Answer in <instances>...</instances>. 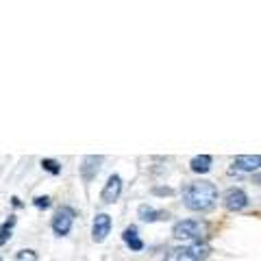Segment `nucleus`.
<instances>
[{
	"label": "nucleus",
	"mask_w": 261,
	"mask_h": 261,
	"mask_svg": "<svg viewBox=\"0 0 261 261\" xmlns=\"http://www.w3.org/2000/svg\"><path fill=\"white\" fill-rule=\"evenodd\" d=\"M218 200V187L211 181H194L183 190V205L190 211H209Z\"/></svg>",
	"instance_id": "nucleus-1"
},
{
	"label": "nucleus",
	"mask_w": 261,
	"mask_h": 261,
	"mask_svg": "<svg viewBox=\"0 0 261 261\" xmlns=\"http://www.w3.org/2000/svg\"><path fill=\"white\" fill-rule=\"evenodd\" d=\"M209 224L202 220H181L172 226V235L183 242H202L207 238Z\"/></svg>",
	"instance_id": "nucleus-2"
},
{
	"label": "nucleus",
	"mask_w": 261,
	"mask_h": 261,
	"mask_svg": "<svg viewBox=\"0 0 261 261\" xmlns=\"http://www.w3.org/2000/svg\"><path fill=\"white\" fill-rule=\"evenodd\" d=\"M74 218H76V211L72 209L70 205H61L59 209L55 211V216H53V233L55 235H59V238H65L70 231H72V224H74Z\"/></svg>",
	"instance_id": "nucleus-3"
},
{
	"label": "nucleus",
	"mask_w": 261,
	"mask_h": 261,
	"mask_svg": "<svg viewBox=\"0 0 261 261\" xmlns=\"http://www.w3.org/2000/svg\"><path fill=\"white\" fill-rule=\"evenodd\" d=\"M261 168V154H240V157L233 159V166H231V174H250V172H257Z\"/></svg>",
	"instance_id": "nucleus-4"
},
{
	"label": "nucleus",
	"mask_w": 261,
	"mask_h": 261,
	"mask_svg": "<svg viewBox=\"0 0 261 261\" xmlns=\"http://www.w3.org/2000/svg\"><path fill=\"white\" fill-rule=\"evenodd\" d=\"M224 207L228 211H242L248 207V194L240 190V187H231L224 194Z\"/></svg>",
	"instance_id": "nucleus-5"
},
{
	"label": "nucleus",
	"mask_w": 261,
	"mask_h": 261,
	"mask_svg": "<svg viewBox=\"0 0 261 261\" xmlns=\"http://www.w3.org/2000/svg\"><path fill=\"white\" fill-rule=\"evenodd\" d=\"M111 233V216L109 214H96L92 224V240L96 244H102Z\"/></svg>",
	"instance_id": "nucleus-6"
},
{
	"label": "nucleus",
	"mask_w": 261,
	"mask_h": 261,
	"mask_svg": "<svg viewBox=\"0 0 261 261\" xmlns=\"http://www.w3.org/2000/svg\"><path fill=\"white\" fill-rule=\"evenodd\" d=\"M100 163H102V157L100 154H87V157H83V161H81V178H83L85 183L94 181L96 174L100 172Z\"/></svg>",
	"instance_id": "nucleus-7"
},
{
	"label": "nucleus",
	"mask_w": 261,
	"mask_h": 261,
	"mask_svg": "<svg viewBox=\"0 0 261 261\" xmlns=\"http://www.w3.org/2000/svg\"><path fill=\"white\" fill-rule=\"evenodd\" d=\"M120 194H122V178L118 174H111L100 192V200L105 205H111V202H116L120 198Z\"/></svg>",
	"instance_id": "nucleus-8"
},
{
	"label": "nucleus",
	"mask_w": 261,
	"mask_h": 261,
	"mask_svg": "<svg viewBox=\"0 0 261 261\" xmlns=\"http://www.w3.org/2000/svg\"><path fill=\"white\" fill-rule=\"evenodd\" d=\"M137 216H140V220H144V222H157V220H168L170 218L168 211H157L150 205H140Z\"/></svg>",
	"instance_id": "nucleus-9"
},
{
	"label": "nucleus",
	"mask_w": 261,
	"mask_h": 261,
	"mask_svg": "<svg viewBox=\"0 0 261 261\" xmlns=\"http://www.w3.org/2000/svg\"><path fill=\"white\" fill-rule=\"evenodd\" d=\"M122 240H124V244H126L130 250H135V252L144 250V242L140 240V235H137V226H133V224L124 228V233H122Z\"/></svg>",
	"instance_id": "nucleus-10"
},
{
	"label": "nucleus",
	"mask_w": 261,
	"mask_h": 261,
	"mask_svg": "<svg viewBox=\"0 0 261 261\" xmlns=\"http://www.w3.org/2000/svg\"><path fill=\"white\" fill-rule=\"evenodd\" d=\"M211 166H214V159H211L209 154H198V157H194L190 161V170L196 174H207L211 170Z\"/></svg>",
	"instance_id": "nucleus-11"
},
{
	"label": "nucleus",
	"mask_w": 261,
	"mask_h": 261,
	"mask_svg": "<svg viewBox=\"0 0 261 261\" xmlns=\"http://www.w3.org/2000/svg\"><path fill=\"white\" fill-rule=\"evenodd\" d=\"M166 261H196V257L192 255L187 246H176L166 252Z\"/></svg>",
	"instance_id": "nucleus-12"
},
{
	"label": "nucleus",
	"mask_w": 261,
	"mask_h": 261,
	"mask_svg": "<svg viewBox=\"0 0 261 261\" xmlns=\"http://www.w3.org/2000/svg\"><path fill=\"white\" fill-rule=\"evenodd\" d=\"M187 248H190V252H192V255L196 257V261L207 259V257L211 255V246H209V244H207L205 240H202V242H192Z\"/></svg>",
	"instance_id": "nucleus-13"
},
{
	"label": "nucleus",
	"mask_w": 261,
	"mask_h": 261,
	"mask_svg": "<svg viewBox=\"0 0 261 261\" xmlns=\"http://www.w3.org/2000/svg\"><path fill=\"white\" fill-rule=\"evenodd\" d=\"M15 222H18V220H15V216H9V220H7V222L0 224V246H5V244L11 240V228L15 226Z\"/></svg>",
	"instance_id": "nucleus-14"
},
{
	"label": "nucleus",
	"mask_w": 261,
	"mask_h": 261,
	"mask_svg": "<svg viewBox=\"0 0 261 261\" xmlns=\"http://www.w3.org/2000/svg\"><path fill=\"white\" fill-rule=\"evenodd\" d=\"M39 166H42V170H46V172L53 174V176L61 174V163L57 159H42V161H39Z\"/></svg>",
	"instance_id": "nucleus-15"
},
{
	"label": "nucleus",
	"mask_w": 261,
	"mask_h": 261,
	"mask_svg": "<svg viewBox=\"0 0 261 261\" xmlns=\"http://www.w3.org/2000/svg\"><path fill=\"white\" fill-rule=\"evenodd\" d=\"M13 261H39V257H37V252L33 250V248H24L20 252H15V259Z\"/></svg>",
	"instance_id": "nucleus-16"
},
{
	"label": "nucleus",
	"mask_w": 261,
	"mask_h": 261,
	"mask_svg": "<svg viewBox=\"0 0 261 261\" xmlns=\"http://www.w3.org/2000/svg\"><path fill=\"white\" fill-rule=\"evenodd\" d=\"M33 205L37 209H48L50 207V198H48V196H35V198H33Z\"/></svg>",
	"instance_id": "nucleus-17"
},
{
	"label": "nucleus",
	"mask_w": 261,
	"mask_h": 261,
	"mask_svg": "<svg viewBox=\"0 0 261 261\" xmlns=\"http://www.w3.org/2000/svg\"><path fill=\"white\" fill-rule=\"evenodd\" d=\"M152 194H172V190H170V187H166V190H163V187H154Z\"/></svg>",
	"instance_id": "nucleus-18"
},
{
	"label": "nucleus",
	"mask_w": 261,
	"mask_h": 261,
	"mask_svg": "<svg viewBox=\"0 0 261 261\" xmlns=\"http://www.w3.org/2000/svg\"><path fill=\"white\" fill-rule=\"evenodd\" d=\"M11 205H13L15 209H18V207H22V200L18 198V196H11Z\"/></svg>",
	"instance_id": "nucleus-19"
},
{
	"label": "nucleus",
	"mask_w": 261,
	"mask_h": 261,
	"mask_svg": "<svg viewBox=\"0 0 261 261\" xmlns=\"http://www.w3.org/2000/svg\"><path fill=\"white\" fill-rule=\"evenodd\" d=\"M0 261H3V259H0Z\"/></svg>",
	"instance_id": "nucleus-20"
}]
</instances>
